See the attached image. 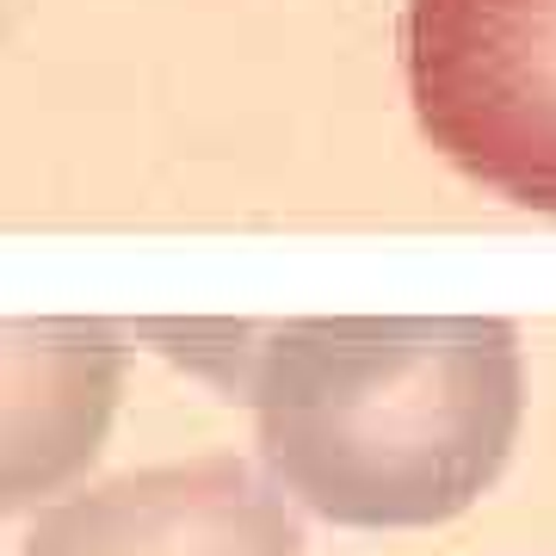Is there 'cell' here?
Segmentation results:
<instances>
[{
  "label": "cell",
  "instance_id": "obj_1",
  "mask_svg": "<svg viewBox=\"0 0 556 556\" xmlns=\"http://www.w3.org/2000/svg\"><path fill=\"white\" fill-rule=\"evenodd\" d=\"M137 340L248 402L278 495L358 532L477 507L526 420L519 328L501 316L137 321Z\"/></svg>",
  "mask_w": 556,
  "mask_h": 556
},
{
  "label": "cell",
  "instance_id": "obj_2",
  "mask_svg": "<svg viewBox=\"0 0 556 556\" xmlns=\"http://www.w3.org/2000/svg\"><path fill=\"white\" fill-rule=\"evenodd\" d=\"M402 75L457 174L556 217V0H408Z\"/></svg>",
  "mask_w": 556,
  "mask_h": 556
},
{
  "label": "cell",
  "instance_id": "obj_3",
  "mask_svg": "<svg viewBox=\"0 0 556 556\" xmlns=\"http://www.w3.org/2000/svg\"><path fill=\"white\" fill-rule=\"evenodd\" d=\"M20 556H309L278 482L241 457L124 470L62 495Z\"/></svg>",
  "mask_w": 556,
  "mask_h": 556
},
{
  "label": "cell",
  "instance_id": "obj_4",
  "mask_svg": "<svg viewBox=\"0 0 556 556\" xmlns=\"http://www.w3.org/2000/svg\"><path fill=\"white\" fill-rule=\"evenodd\" d=\"M124 328L80 316L0 321V519L75 489L118 420Z\"/></svg>",
  "mask_w": 556,
  "mask_h": 556
}]
</instances>
